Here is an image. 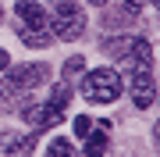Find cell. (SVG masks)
Segmentation results:
<instances>
[{"label":"cell","instance_id":"obj_1","mask_svg":"<svg viewBox=\"0 0 160 157\" xmlns=\"http://www.w3.org/2000/svg\"><path fill=\"white\" fill-rule=\"evenodd\" d=\"M14 18H18V36L29 47H43L50 39V18L36 0H18L14 4Z\"/></svg>","mask_w":160,"mask_h":157},{"label":"cell","instance_id":"obj_2","mask_svg":"<svg viewBox=\"0 0 160 157\" xmlns=\"http://www.w3.org/2000/svg\"><path fill=\"white\" fill-rule=\"evenodd\" d=\"M103 54L114 57V61H121V64H128V68L153 64V50H149V43L139 39V36H114V39L103 43Z\"/></svg>","mask_w":160,"mask_h":157},{"label":"cell","instance_id":"obj_3","mask_svg":"<svg viewBox=\"0 0 160 157\" xmlns=\"http://www.w3.org/2000/svg\"><path fill=\"white\" fill-rule=\"evenodd\" d=\"M82 97L89 104H110V100H118L121 97V75L114 68H92L82 79Z\"/></svg>","mask_w":160,"mask_h":157},{"label":"cell","instance_id":"obj_4","mask_svg":"<svg viewBox=\"0 0 160 157\" xmlns=\"http://www.w3.org/2000/svg\"><path fill=\"white\" fill-rule=\"evenodd\" d=\"M50 29H53V36H61V39H78V36L86 32V11L75 4V0H61V4L53 7Z\"/></svg>","mask_w":160,"mask_h":157},{"label":"cell","instance_id":"obj_5","mask_svg":"<svg viewBox=\"0 0 160 157\" xmlns=\"http://www.w3.org/2000/svg\"><path fill=\"white\" fill-rule=\"evenodd\" d=\"M132 100H135V107H149L157 97V82H153V64H142V68H132Z\"/></svg>","mask_w":160,"mask_h":157},{"label":"cell","instance_id":"obj_6","mask_svg":"<svg viewBox=\"0 0 160 157\" xmlns=\"http://www.w3.org/2000/svg\"><path fill=\"white\" fill-rule=\"evenodd\" d=\"M46 75H50L46 64H18L11 75H7V86H11L14 93H22V89H36V86L46 82Z\"/></svg>","mask_w":160,"mask_h":157},{"label":"cell","instance_id":"obj_7","mask_svg":"<svg viewBox=\"0 0 160 157\" xmlns=\"http://www.w3.org/2000/svg\"><path fill=\"white\" fill-rule=\"evenodd\" d=\"M86 139H89L86 143V157H103V150H107V122H96Z\"/></svg>","mask_w":160,"mask_h":157},{"label":"cell","instance_id":"obj_8","mask_svg":"<svg viewBox=\"0 0 160 157\" xmlns=\"http://www.w3.org/2000/svg\"><path fill=\"white\" fill-rule=\"evenodd\" d=\"M32 146H36V136H32V132H25V136H11V139L4 143V154H7V157H29Z\"/></svg>","mask_w":160,"mask_h":157},{"label":"cell","instance_id":"obj_9","mask_svg":"<svg viewBox=\"0 0 160 157\" xmlns=\"http://www.w3.org/2000/svg\"><path fill=\"white\" fill-rule=\"evenodd\" d=\"M46 157H75V143L71 139H50V146H46Z\"/></svg>","mask_w":160,"mask_h":157},{"label":"cell","instance_id":"obj_10","mask_svg":"<svg viewBox=\"0 0 160 157\" xmlns=\"http://www.w3.org/2000/svg\"><path fill=\"white\" fill-rule=\"evenodd\" d=\"M75 132L86 139V136L92 132V118H89V114H78V118H75Z\"/></svg>","mask_w":160,"mask_h":157},{"label":"cell","instance_id":"obj_11","mask_svg":"<svg viewBox=\"0 0 160 157\" xmlns=\"http://www.w3.org/2000/svg\"><path fill=\"white\" fill-rule=\"evenodd\" d=\"M68 71H82V57H71L68 61Z\"/></svg>","mask_w":160,"mask_h":157},{"label":"cell","instance_id":"obj_12","mask_svg":"<svg viewBox=\"0 0 160 157\" xmlns=\"http://www.w3.org/2000/svg\"><path fill=\"white\" fill-rule=\"evenodd\" d=\"M4 68H7V54L0 50V71H4Z\"/></svg>","mask_w":160,"mask_h":157},{"label":"cell","instance_id":"obj_13","mask_svg":"<svg viewBox=\"0 0 160 157\" xmlns=\"http://www.w3.org/2000/svg\"><path fill=\"white\" fill-rule=\"evenodd\" d=\"M89 4H96V7H100V4H107V0H89Z\"/></svg>","mask_w":160,"mask_h":157},{"label":"cell","instance_id":"obj_14","mask_svg":"<svg viewBox=\"0 0 160 157\" xmlns=\"http://www.w3.org/2000/svg\"><path fill=\"white\" fill-rule=\"evenodd\" d=\"M153 4H157V7H160V0H153Z\"/></svg>","mask_w":160,"mask_h":157}]
</instances>
